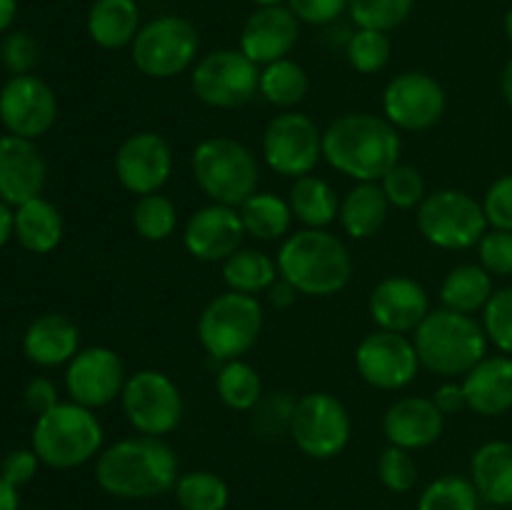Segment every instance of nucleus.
Masks as SVG:
<instances>
[{"mask_svg": "<svg viewBox=\"0 0 512 510\" xmlns=\"http://www.w3.org/2000/svg\"><path fill=\"white\" fill-rule=\"evenodd\" d=\"M215 393L225 408L238 410V413H253V408L265 395L260 373L243 358L223 363V368L215 375Z\"/></svg>", "mask_w": 512, "mask_h": 510, "instance_id": "f704fd0d", "label": "nucleus"}, {"mask_svg": "<svg viewBox=\"0 0 512 510\" xmlns=\"http://www.w3.org/2000/svg\"><path fill=\"white\" fill-rule=\"evenodd\" d=\"M33 510H38V508H33Z\"/></svg>", "mask_w": 512, "mask_h": 510, "instance_id": "e2e57ef3", "label": "nucleus"}, {"mask_svg": "<svg viewBox=\"0 0 512 510\" xmlns=\"http://www.w3.org/2000/svg\"><path fill=\"white\" fill-rule=\"evenodd\" d=\"M38 465L40 458L33 448H15L0 460V478H5L20 490L38 475Z\"/></svg>", "mask_w": 512, "mask_h": 510, "instance_id": "8fccbe9b", "label": "nucleus"}, {"mask_svg": "<svg viewBox=\"0 0 512 510\" xmlns=\"http://www.w3.org/2000/svg\"><path fill=\"white\" fill-rule=\"evenodd\" d=\"M115 178L128 193H160L173 175V148L155 130H138L128 135L115 150Z\"/></svg>", "mask_w": 512, "mask_h": 510, "instance_id": "a211bd4d", "label": "nucleus"}, {"mask_svg": "<svg viewBox=\"0 0 512 510\" xmlns=\"http://www.w3.org/2000/svg\"><path fill=\"white\" fill-rule=\"evenodd\" d=\"M493 293V275L480 263H463L455 265L445 275L443 285H440V303H443V308L455 310V313L475 315L483 313Z\"/></svg>", "mask_w": 512, "mask_h": 510, "instance_id": "c756f323", "label": "nucleus"}, {"mask_svg": "<svg viewBox=\"0 0 512 510\" xmlns=\"http://www.w3.org/2000/svg\"><path fill=\"white\" fill-rule=\"evenodd\" d=\"M103 440V425L95 410L68 400L35 418L30 448L48 468L73 470L98 458Z\"/></svg>", "mask_w": 512, "mask_h": 510, "instance_id": "423d86ee", "label": "nucleus"}, {"mask_svg": "<svg viewBox=\"0 0 512 510\" xmlns=\"http://www.w3.org/2000/svg\"><path fill=\"white\" fill-rule=\"evenodd\" d=\"M445 415L440 413L433 398L423 395H405L398 398L383 413V435L388 445H398L405 450L430 448L443 438Z\"/></svg>", "mask_w": 512, "mask_h": 510, "instance_id": "5701e85b", "label": "nucleus"}, {"mask_svg": "<svg viewBox=\"0 0 512 510\" xmlns=\"http://www.w3.org/2000/svg\"><path fill=\"white\" fill-rule=\"evenodd\" d=\"M418 510H480V495L473 480L448 473L425 485Z\"/></svg>", "mask_w": 512, "mask_h": 510, "instance_id": "4c0bfd02", "label": "nucleus"}, {"mask_svg": "<svg viewBox=\"0 0 512 510\" xmlns=\"http://www.w3.org/2000/svg\"><path fill=\"white\" fill-rule=\"evenodd\" d=\"M483 328L498 353L512 355V285L498 288L483 310Z\"/></svg>", "mask_w": 512, "mask_h": 510, "instance_id": "79ce46f5", "label": "nucleus"}, {"mask_svg": "<svg viewBox=\"0 0 512 510\" xmlns=\"http://www.w3.org/2000/svg\"><path fill=\"white\" fill-rule=\"evenodd\" d=\"M390 55H393V43H390L388 33H380V30L358 28L355 33H350L348 43H345V58H348L350 68L363 75H375L385 70Z\"/></svg>", "mask_w": 512, "mask_h": 510, "instance_id": "58836bf2", "label": "nucleus"}, {"mask_svg": "<svg viewBox=\"0 0 512 510\" xmlns=\"http://www.w3.org/2000/svg\"><path fill=\"white\" fill-rule=\"evenodd\" d=\"M413 5L415 0H348V13L358 28L390 33L410 18Z\"/></svg>", "mask_w": 512, "mask_h": 510, "instance_id": "ea45409f", "label": "nucleus"}, {"mask_svg": "<svg viewBox=\"0 0 512 510\" xmlns=\"http://www.w3.org/2000/svg\"><path fill=\"white\" fill-rule=\"evenodd\" d=\"M48 183V163L35 140L0 135V200L10 208L40 198Z\"/></svg>", "mask_w": 512, "mask_h": 510, "instance_id": "412c9836", "label": "nucleus"}, {"mask_svg": "<svg viewBox=\"0 0 512 510\" xmlns=\"http://www.w3.org/2000/svg\"><path fill=\"white\" fill-rule=\"evenodd\" d=\"M510 510H512V508H510Z\"/></svg>", "mask_w": 512, "mask_h": 510, "instance_id": "0e129e2a", "label": "nucleus"}, {"mask_svg": "<svg viewBox=\"0 0 512 510\" xmlns=\"http://www.w3.org/2000/svg\"><path fill=\"white\" fill-rule=\"evenodd\" d=\"M58 120V98L38 75H10L0 88V123L10 135L38 140Z\"/></svg>", "mask_w": 512, "mask_h": 510, "instance_id": "dca6fc26", "label": "nucleus"}, {"mask_svg": "<svg viewBox=\"0 0 512 510\" xmlns=\"http://www.w3.org/2000/svg\"><path fill=\"white\" fill-rule=\"evenodd\" d=\"M378 478L390 493H408L418 483V463L413 453L398 445H388L378 455Z\"/></svg>", "mask_w": 512, "mask_h": 510, "instance_id": "37998d69", "label": "nucleus"}, {"mask_svg": "<svg viewBox=\"0 0 512 510\" xmlns=\"http://www.w3.org/2000/svg\"><path fill=\"white\" fill-rule=\"evenodd\" d=\"M300 23L308 25H330L348 10V0H288Z\"/></svg>", "mask_w": 512, "mask_h": 510, "instance_id": "09e8293b", "label": "nucleus"}, {"mask_svg": "<svg viewBox=\"0 0 512 510\" xmlns=\"http://www.w3.org/2000/svg\"><path fill=\"white\" fill-rule=\"evenodd\" d=\"M503 30L505 35H508V40L512 43V8L505 13V20H503Z\"/></svg>", "mask_w": 512, "mask_h": 510, "instance_id": "bf43d9fd", "label": "nucleus"}, {"mask_svg": "<svg viewBox=\"0 0 512 510\" xmlns=\"http://www.w3.org/2000/svg\"><path fill=\"white\" fill-rule=\"evenodd\" d=\"M40 58L38 40L28 30H13L0 43V63L10 75L33 73L35 63Z\"/></svg>", "mask_w": 512, "mask_h": 510, "instance_id": "c03bdc74", "label": "nucleus"}, {"mask_svg": "<svg viewBox=\"0 0 512 510\" xmlns=\"http://www.w3.org/2000/svg\"><path fill=\"white\" fill-rule=\"evenodd\" d=\"M190 170L210 203L240 208L260 185L258 155L230 135H210L195 145Z\"/></svg>", "mask_w": 512, "mask_h": 510, "instance_id": "39448f33", "label": "nucleus"}, {"mask_svg": "<svg viewBox=\"0 0 512 510\" xmlns=\"http://www.w3.org/2000/svg\"><path fill=\"white\" fill-rule=\"evenodd\" d=\"M260 153L273 173L303 178L323 160V128L300 110H283L265 125Z\"/></svg>", "mask_w": 512, "mask_h": 510, "instance_id": "ddd939ff", "label": "nucleus"}, {"mask_svg": "<svg viewBox=\"0 0 512 510\" xmlns=\"http://www.w3.org/2000/svg\"><path fill=\"white\" fill-rule=\"evenodd\" d=\"M143 28L138 0H93L88 10V35L98 48L120 50L133 45Z\"/></svg>", "mask_w": 512, "mask_h": 510, "instance_id": "c85d7f7f", "label": "nucleus"}, {"mask_svg": "<svg viewBox=\"0 0 512 510\" xmlns=\"http://www.w3.org/2000/svg\"><path fill=\"white\" fill-rule=\"evenodd\" d=\"M420 235L440 250H468L488 233L483 203L458 188H440L425 195L415 215Z\"/></svg>", "mask_w": 512, "mask_h": 510, "instance_id": "1a4fd4ad", "label": "nucleus"}, {"mask_svg": "<svg viewBox=\"0 0 512 510\" xmlns=\"http://www.w3.org/2000/svg\"><path fill=\"white\" fill-rule=\"evenodd\" d=\"M23 400H25V405H28V410H33L35 418L43 413H48V410H53L55 405L60 403L55 383L50 378H43V375L28 380V385H25V390H23Z\"/></svg>", "mask_w": 512, "mask_h": 510, "instance_id": "3c124183", "label": "nucleus"}, {"mask_svg": "<svg viewBox=\"0 0 512 510\" xmlns=\"http://www.w3.org/2000/svg\"><path fill=\"white\" fill-rule=\"evenodd\" d=\"M478 260L493 278H508L512 275V230L488 228L480 238Z\"/></svg>", "mask_w": 512, "mask_h": 510, "instance_id": "a18cd8bd", "label": "nucleus"}, {"mask_svg": "<svg viewBox=\"0 0 512 510\" xmlns=\"http://www.w3.org/2000/svg\"><path fill=\"white\" fill-rule=\"evenodd\" d=\"M135 233L150 243H163L178 230V208L163 193L140 195L133 208Z\"/></svg>", "mask_w": 512, "mask_h": 510, "instance_id": "e433bc0d", "label": "nucleus"}, {"mask_svg": "<svg viewBox=\"0 0 512 510\" xmlns=\"http://www.w3.org/2000/svg\"><path fill=\"white\" fill-rule=\"evenodd\" d=\"M500 93H503L505 103H508V108L512 110V58L505 63L503 75H500Z\"/></svg>", "mask_w": 512, "mask_h": 510, "instance_id": "13d9d810", "label": "nucleus"}, {"mask_svg": "<svg viewBox=\"0 0 512 510\" xmlns=\"http://www.w3.org/2000/svg\"><path fill=\"white\" fill-rule=\"evenodd\" d=\"M430 398H433V403L438 405V410L445 415V418L468 408L463 383H458V380H445V383H440Z\"/></svg>", "mask_w": 512, "mask_h": 510, "instance_id": "603ef678", "label": "nucleus"}, {"mask_svg": "<svg viewBox=\"0 0 512 510\" xmlns=\"http://www.w3.org/2000/svg\"><path fill=\"white\" fill-rule=\"evenodd\" d=\"M390 203L380 183H355L340 198L338 223L353 240H368L388 223Z\"/></svg>", "mask_w": 512, "mask_h": 510, "instance_id": "bb28decb", "label": "nucleus"}, {"mask_svg": "<svg viewBox=\"0 0 512 510\" xmlns=\"http://www.w3.org/2000/svg\"><path fill=\"white\" fill-rule=\"evenodd\" d=\"M378 183L380 188H383L385 198H388L390 208L398 210H418V205L423 203L425 195H428L423 173H420L415 165L408 163H395Z\"/></svg>", "mask_w": 512, "mask_h": 510, "instance_id": "a19ab883", "label": "nucleus"}, {"mask_svg": "<svg viewBox=\"0 0 512 510\" xmlns=\"http://www.w3.org/2000/svg\"><path fill=\"white\" fill-rule=\"evenodd\" d=\"M180 463L163 438L133 435L100 450L95 458V483L120 500H153L175 490Z\"/></svg>", "mask_w": 512, "mask_h": 510, "instance_id": "f257e3e1", "label": "nucleus"}, {"mask_svg": "<svg viewBox=\"0 0 512 510\" xmlns=\"http://www.w3.org/2000/svg\"><path fill=\"white\" fill-rule=\"evenodd\" d=\"M80 350V328L63 313H43L23 335L25 358L40 368L68 365Z\"/></svg>", "mask_w": 512, "mask_h": 510, "instance_id": "393cba45", "label": "nucleus"}, {"mask_svg": "<svg viewBox=\"0 0 512 510\" xmlns=\"http://www.w3.org/2000/svg\"><path fill=\"white\" fill-rule=\"evenodd\" d=\"M300 38V20L288 5L273 8H255L240 30L238 48L255 65H270L293 53Z\"/></svg>", "mask_w": 512, "mask_h": 510, "instance_id": "4be33fe9", "label": "nucleus"}, {"mask_svg": "<svg viewBox=\"0 0 512 510\" xmlns=\"http://www.w3.org/2000/svg\"><path fill=\"white\" fill-rule=\"evenodd\" d=\"M173 493L180 510H225L230 503L228 483L213 470L183 473Z\"/></svg>", "mask_w": 512, "mask_h": 510, "instance_id": "c9c22d12", "label": "nucleus"}, {"mask_svg": "<svg viewBox=\"0 0 512 510\" xmlns=\"http://www.w3.org/2000/svg\"><path fill=\"white\" fill-rule=\"evenodd\" d=\"M245 235L255 240H285L293 228V210L280 195L258 190L238 208Z\"/></svg>", "mask_w": 512, "mask_h": 510, "instance_id": "2f4dec72", "label": "nucleus"}, {"mask_svg": "<svg viewBox=\"0 0 512 510\" xmlns=\"http://www.w3.org/2000/svg\"><path fill=\"white\" fill-rule=\"evenodd\" d=\"M368 313L380 330L415 333L430 313V295L410 275H388L370 290Z\"/></svg>", "mask_w": 512, "mask_h": 510, "instance_id": "aec40b11", "label": "nucleus"}, {"mask_svg": "<svg viewBox=\"0 0 512 510\" xmlns=\"http://www.w3.org/2000/svg\"><path fill=\"white\" fill-rule=\"evenodd\" d=\"M470 480L480 500L498 508H512V443L488 440L470 460Z\"/></svg>", "mask_w": 512, "mask_h": 510, "instance_id": "a878e982", "label": "nucleus"}, {"mask_svg": "<svg viewBox=\"0 0 512 510\" xmlns=\"http://www.w3.org/2000/svg\"><path fill=\"white\" fill-rule=\"evenodd\" d=\"M265 295H268V303L273 305L275 310H288V308H293L300 293L295 290V285L288 283V280L278 278L273 285H270L268 293Z\"/></svg>", "mask_w": 512, "mask_h": 510, "instance_id": "864d4df0", "label": "nucleus"}, {"mask_svg": "<svg viewBox=\"0 0 512 510\" xmlns=\"http://www.w3.org/2000/svg\"><path fill=\"white\" fill-rule=\"evenodd\" d=\"M420 365L445 380L463 378L488 355V335L475 315L455 310H430L428 318L413 333Z\"/></svg>", "mask_w": 512, "mask_h": 510, "instance_id": "20e7f679", "label": "nucleus"}, {"mask_svg": "<svg viewBox=\"0 0 512 510\" xmlns=\"http://www.w3.org/2000/svg\"><path fill=\"white\" fill-rule=\"evenodd\" d=\"M250 3H255L258 8H273V5H283L288 3V0H250Z\"/></svg>", "mask_w": 512, "mask_h": 510, "instance_id": "052dcab7", "label": "nucleus"}, {"mask_svg": "<svg viewBox=\"0 0 512 510\" xmlns=\"http://www.w3.org/2000/svg\"><path fill=\"white\" fill-rule=\"evenodd\" d=\"M15 15H18V0H0V35L8 33Z\"/></svg>", "mask_w": 512, "mask_h": 510, "instance_id": "4d7b16f0", "label": "nucleus"}, {"mask_svg": "<svg viewBox=\"0 0 512 510\" xmlns=\"http://www.w3.org/2000/svg\"><path fill=\"white\" fill-rule=\"evenodd\" d=\"M13 218H15V210L10 208L8 203L0 200V248L13 238Z\"/></svg>", "mask_w": 512, "mask_h": 510, "instance_id": "6e6d98bb", "label": "nucleus"}, {"mask_svg": "<svg viewBox=\"0 0 512 510\" xmlns=\"http://www.w3.org/2000/svg\"><path fill=\"white\" fill-rule=\"evenodd\" d=\"M0 510H20L18 488L5 478H0Z\"/></svg>", "mask_w": 512, "mask_h": 510, "instance_id": "5fc2aeb1", "label": "nucleus"}, {"mask_svg": "<svg viewBox=\"0 0 512 510\" xmlns=\"http://www.w3.org/2000/svg\"><path fill=\"white\" fill-rule=\"evenodd\" d=\"M245 228L238 208L208 203L195 210L183 228V245L200 263H225L243 248Z\"/></svg>", "mask_w": 512, "mask_h": 510, "instance_id": "6ab92c4d", "label": "nucleus"}, {"mask_svg": "<svg viewBox=\"0 0 512 510\" xmlns=\"http://www.w3.org/2000/svg\"><path fill=\"white\" fill-rule=\"evenodd\" d=\"M280 278L295 285L300 295L330 298L348 288L353 278V258L343 240L328 228H303L280 240L278 255Z\"/></svg>", "mask_w": 512, "mask_h": 510, "instance_id": "7ed1b4c3", "label": "nucleus"}, {"mask_svg": "<svg viewBox=\"0 0 512 510\" xmlns=\"http://www.w3.org/2000/svg\"><path fill=\"white\" fill-rule=\"evenodd\" d=\"M310 90L308 70L293 58L275 60L260 68L258 95L280 110H293L305 100Z\"/></svg>", "mask_w": 512, "mask_h": 510, "instance_id": "72a5a7b5", "label": "nucleus"}, {"mask_svg": "<svg viewBox=\"0 0 512 510\" xmlns=\"http://www.w3.org/2000/svg\"><path fill=\"white\" fill-rule=\"evenodd\" d=\"M120 405L130 428L138 435L165 438L183 420V393L168 373L155 368H143L128 375Z\"/></svg>", "mask_w": 512, "mask_h": 510, "instance_id": "9b49d317", "label": "nucleus"}, {"mask_svg": "<svg viewBox=\"0 0 512 510\" xmlns=\"http://www.w3.org/2000/svg\"><path fill=\"white\" fill-rule=\"evenodd\" d=\"M358 375L375 390H403L423 368L413 338L393 330H373L355 348Z\"/></svg>", "mask_w": 512, "mask_h": 510, "instance_id": "2eb2a0df", "label": "nucleus"}, {"mask_svg": "<svg viewBox=\"0 0 512 510\" xmlns=\"http://www.w3.org/2000/svg\"><path fill=\"white\" fill-rule=\"evenodd\" d=\"M448 108L445 88L425 70H405L390 78L383 90V115L398 130H430Z\"/></svg>", "mask_w": 512, "mask_h": 510, "instance_id": "4468645a", "label": "nucleus"}, {"mask_svg": "<svg viewBox=\"0 0 512 510\" xmlns=\"http://www.w3.org/2000/svg\"><path fill=\"white\" fill-rule=\"evenodd\" d=\"M468 410L483 418H498L512 410V355H485L463 375Z\"/></svg>", "mask_w": 512, "mask_h": 510, "instance_id": "b1692460", "label": "nucleus"}, {"mask_svg": "<svg viewBox=\"0 0 512 510\" xmlns=\"http://www.w3.org/2000/svg\"><path fill=\"white\" fill-rule=\"evenodd\" d=\"M398 128L385 115L343 113L323 130V160L355 183H378L400 163Z\"/></svg>", "mask_w": 512, "mask_h": 510, "instance_id": "f03ea898", "label": "nucleus"}, {"mask_svg": "<svg viewBox=\"0 0 512 510\" xmlns=\"http://www.w3.org/2000/svg\"><path fill=\"white\" fill-rule=\"evenodd\" d=\"M278 278V263L263 250L240 248L223 263V280L228 290H235V293L258 298L260 293H268V288Z\"/></svg>", "mask_w": 512, "mask_h": 510, "instance_id": "473e14b6", "label": "nucleus"}, {"mask_svg": "<svg viewBox=\"0 0 512 510\" xmlns=\"http://www.w3.org/2000/svg\"><path fill=\"white\" fill-rule=\"evenodd\" d=\"M353 418L338 395L313 390L295 400L290 438L303 455L313 460L338 458L350 443Z\"/></svg>", "mask_w": 512, "mask_h": 510, "instance_id": "9d476101", "label": "nucleus"}, {"mask_svg": "<svg viewBox=\"0 0 512 510\" xmlns=\"http://www.w3.org/2000/svg\"><path fill=\"white\" fill-rule=\"evenodd\" d=\"M263 323V305L255 295L225 290L208 300L205 308L200 310L195 333L210 358L218 363H228V360H238L253 350L263 333Z\"/></svg>", "mask_w": 512, "mask_h": 510, "instance_id": "0eeeda50", "label": "nucleus"}, {"mask_svg": "<svg viewBox=\"0 0 512 510\" xmlns=\"http://www.w3.org/2000/svg\"><path fill=\"white\" fill-rule=\"evenodd\" d=\"M260 65L240 48L210 50L190 70V90L210 108H240L258 95Z\"/></svg>", "mask_w": 512, "mask_h": 510, "instance_id": "f8f14e48", "label": "nucleus"}, {"mask_svg": "<svg viewBox=\"0 0 512 510\" xmlns=\"http://www.w3.org/2000/svg\"><path fill=\"white\" fill-rule=\"evenodd\" d=\"M125 380H128V373H125L123 358L118 350L108 345L80 348L65 368V390L70 400L90 410L105 408L113 400H120Z\"/></svg>", "mask_w": 512, "mask_h": 510, "instance_id": "f3484780", "label": "nucleus"}, {"mask_svg": "<svg viewBox=\"0 0 512 510\" xmlns=\"http://www.w3.org/2000/svg\"><path fill=\"white\" fill-rule=\"evenodd\" d=\"M480 203L490 228L512 230V173L495 178Z\"/></svg>", "mask_w": 512, "mask_h": 510, "instance_id": "de8ad7c7", "label": "nucleus"}, {"mask_svg": "<svg viewBox=\"0 0 512 510\" xmlns=\"http://www.w3.org/2000/svg\"><path fill=\"white\" fill-rule=\"evenodd\" d=\"M295 400L288 393H270L263 395L258 405L253 408V425L255 430L263 433H275V430H288L290 433V420H293Z\"/></svg>", "mask_w": 512, "mask_h": 510, "instance_id": "49530a36", "label": "nucleus"}, {"mask_svg": "<svg viewBox=\"0 0 512 510\" xmlns=\"http://www.w3.org/2000/svg\"><path fill=\"white\" fill-rule=\"evenodd\" d=\"M63 235V215H60V210L55 208L50 200H45L43 195L15 208L13 238L18 240L28 253H53V250L63 243Z\"/></svg>", "mask_w": 512, "mask_h": 510, "instance_id": "cd10ccee", "label": "nucleus"}, {"mask_svg": "<svg viewBox=\"0 0 512 510\" xmlns=\"http://www.w3.org/2000/svg\"><path fill=\"white\" fill-rule=\"evenodd\" d=\"M198 28L183 15H160L145 23L130 45L133 65L153 80H170L198 63Z\"/></svg>", "mask_w": 512, "mask_h": 510, "instance_id": "6e6552de", "label": "nucleus"}, {"mask_svg": "<svg viewBox=\"0 0 512 510\" xmlns=\"http://www.w3.org/2000/svg\"><path fill=\"white\" fill-rule=\"evenodd\" d=\"M480 510H503V508H498V505H488V508H480Z\"/></svg>", "mask_w": 512, "mask_h": 510, "instance_id": "680f3d73", "label": "nucleus"}, {"mask_svg": "<svg viewBox=\"0 0 512 510\" xmlns=\"http://www.w3.org/2000/svg\"><path fill=\"white\" fill-rule=\"evenodd\" d=\"M288 203L293 218L305 228H328L338 220L340 213V198L333 185L313 173L293 180Z\"/></svg>", "mask_w": 512, "mask_h": 510, "instance_id": "7c9ffc66", "label": "nucleus"}]
</instances>
